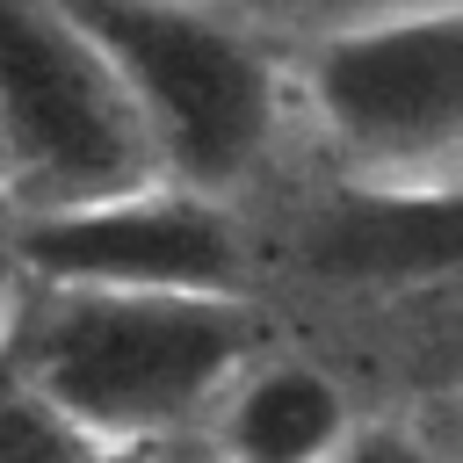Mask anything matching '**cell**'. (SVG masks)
I'll return each mask as SVG.
<instances>
[{
  "instance_id": "obj_1",
  "label": "cell",
  "mask_w": 463,
  "mask_h": 463,
  "mask_svg": "<svg viewBox=\"0 0 463 463\" xmlns=\"http://www.w3.org/2000/svg\"><path fill=\"white\" fill-rule=\"evenodd\" d=\"M268 347L253 297L14 282L0 362L109 449L203 434L217 391Z\"/></svg>"
},
{
  "instance_id": "obj_2",
  "label": "cell",
  "mask_w": 463,
  "mask_h": 463,
  "mask_svg": "<svg viewBox=\"0 0 463 463\" xmlns=\"http://www.w3.org/2000/svg\"><path fill=\"white\" fill-rule=\"evenodd\" d=\"M123 87L152 166L232 195L282 130V65L217 0H58Z\"/></svg>"
},
{
  "instance_id": "obj_3",
  "label": "cell",
  "mask_w": 463,
  "mask_h": 463,
  "mask_svg": "<svg viewBox=\"0 0 463 463\" xmlns=\"http://www.w3.org/2000/svg\"><path fill=\"white\" fill-rule=\"evenodd\" d=\"M297 94L362 188H456L463 166V7L420 0L318 36Z\"/></svg>"
},
{
  "instance_id": "obj_4",
  "label": "cell",
  "mask_w": 463,
  "mask_h": 463,
  "mask_svg": "<svg viewBox=\"0 0 463 463\" xmlns=\"http://www.w3.org/2000/svg\"><path fill=\"white\" fill-rule=\"evenodd\" d=\"M152 145L58 0H0V203L51 210L152 181Z\"/></svg>"
},
{
  "instance_id": "obj_5",
  "label": "cell",
  "mask_w": 463,
  "mask_h": 463,
  "mask_svg": "<svg viewBox=\"0 0 463 463\" xmlns=\"http://www.w3.org/2000/svg\"><path fill=\"white\" fill-rule=\"evenodd\" d=\"M7 268L14 282L253 297V232L232 195L152 174L80 203L7 210Z\"/></svg>"
},
{
  "instance_id": "obj_6",
  "label": "cell",
  "mask_w": 463,
  "mask_h": 463,
  "mask_svg": "<svg viewBox=\"0 0 463 463\" xmlns=\"http://www.w3.org/2000/svg\"><path fill=\"white\" fill-rule=\"evenodd\" d=\"M354 420L362 412L333 369H318L311 354L260 347L217 391V405L203 420V449L217 463H326Z\"/></svg>"
},
{
  "instance_id": "obj_7",
  "label": "cell",
  "mask_w": 463,
  "mask_h": 463,
  "mask_svg": "<svg viewBox=\"0 0 463 463\" xmlns=\"http://www.w3.org/2000/svg\"><path fill=\"white\" fill-rule=\"evenodd\" d=\"M0 463H116V449L0 362Z\"/></svg>"
},
{
  "instance_id": "obj_8",
  "label": "cell",
  "mask_w": 463,
  "mask_h": 463,
  "mask_svg": "<svg viewBox=\"0 0 463 463\" xmlns=\"http://www.w3.org/2000/svg\"><path fill=\"white\" fill-rule=\"evenodd\" d=\"M326 463H449V456H441V449L427 441V427H412V420H354L347 441H340Z\"/></svg>"
},
{
  "instance_id": "obj_9",
  "label": "cell",
  "mask_w": 463,
  "mask_h": 463,
  "mask_svg": "<svg viewBox=\"0 0 463 463\" xmlns=\"http://www.w3.org/2000/svg\"><path fill=\"white\" fill-rule=\"evenodd\" d=\"M116 463H217L203 449V434H174V441H145V449H116Z\"/></svg>"
},
{
  "instance_id": "obj_10",
  "label": "cell",
  "mask_w": 463,
  "mask_h": 463,
  "mask_svg": "<svg viewBox=\"0 0 463 463\" xmlns=\"http://www.w3.org/2000/svg\"><path fill=\"white\" fill-rule=\"evenodd\" d=\"M7 289H14V268H7V210H0V311H7Z\"/></svg>"
},
{
  "instance_id": "obj_11",
  "label": "cell",
  "mask_w": 463,
  "mask_h": 463,
  "mask_svg": "<svg viewBox=\"0 0 463 463\" xmlns=\"http://www.w3.org/2000/svg\"><path fill=\"white\" fill-rule=\"evenodd\" d=\"M0 210H7V203H0Z\"/></svg>"
}]
</instances>
